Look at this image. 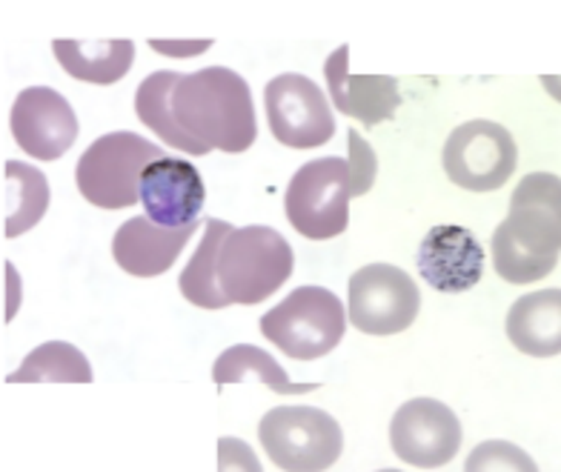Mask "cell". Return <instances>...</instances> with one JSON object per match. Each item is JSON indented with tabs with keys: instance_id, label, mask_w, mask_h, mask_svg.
Masks as SVG:
<instances>
[{
	"instance_id": "cell-18",
	"label": "cell",
	"mask_w": 561,
	"mask_h": 472,
	"mask_svg": "<svg viewBox=\"0 0 561 472\" xmlns=\"http://www.w3.org/2000/svg\"><path fill=\"white\" fill-rule=\"evenodd\" d=\"M53 53L64 72L75 81L110 87L118 83L135 60L133 41H55Z\"/></svg>"
},
{
	"instance_id": "cell-23",
	"label": "cell",
	"mask_w": 561,
	"mask_h": 472,
	"mask_svg": "<svg viewBox=\"0 0 561 472\" xmlns=\"http://www.w3.org/2000/svg\"><path fill=\"white\" fill-rule=\"evenodd\" d=\"M92 367L87 355L67 341H46L23 358L15 372H9L7 384H92Z\"/></svg>"
},
{
	"instance_id": "cell-21",
	"label": "cell",
	"mask_w": 561,
	"mask_h": 472,
	"mask_svg": "<svg viewBox=\"0 0 561 472\" xmlns=\"http://www.w3.org/2000/svg\"><path fill=\"white\" fill-rule=\"evenodd\" d=\"M236 227H229L227 221L218 218H207L204 221V238H201L198 250H195L193 261L184 266V273L178 278L181 292L193 307L201 310H224L229 307L227 296L221 292V280H218V255H221L224 238Z\"/></svg>"
},
{
	"instance_id": "cell-14",
	"label": "cell",
	"mask_w": 561,
	"mask_h": 472,
	"mask_svg": "<svg viewBox=\"0 0 561 472\" xmlns=\"http://www.w3.org/2000/svg\"><path fill=\"white\" fill-rule=\"evenodd\" d=\"M204 181L201 172L184 158H158L140 175V204L149 221L161 227H190L198 223L204 209Z\"/></svg>"
},
{
	"instance_id": "cell-19",
	"label": "cell",
	"mask_w": 561,
	"mask_h": 472,
	"mask_svg": "<svg viewBox=\"0 0 561 472\" xmlns=\"http://www.w3.org/2000/svg\"><path fill=\"white\" fill-rule=\"evenodd\" d=\"M49 207V184L41 170L30 163H3V238H21L30 232Z\"/></svg>"
},
{
	"instance_id": "cell-20",
	"label": "cell",
	"mask_w": 561,
	"mask_h": 472,
	"mask_svg": "<svg viewBox=\"0 0 561 472\" xmlns=\"http://www.w3.org/2000/svg\"><path fill=\"white\" fill-rule=\"evenodd\" d=\"M178 81H181V74L170 72V69H161V72L144 78L138 92H135V112H138L140 124H147L167 147L181 149L186 156H207L209 149L190 138L172 115V89Z\"/></svg>"
},
{
	"instance_id": "cell-6",
	"label": "cell",
	"mask_w": 561,
	"mask_h": 472,
	"mask_svg": "<svg viewBox=\"0 0 561 472\" xmlns=\"http://www.w3.org/2000/svg\"><path fill=\"white\" fill-rule=\"evenodd\" d=\"M259 441L278 470H330L344 450L339 421L318 406H275L261 418Z\"/></svg>"
},
{
	"instance_id": "cell-16",
	"label": "cell",
	"mask_w": 561,
	"mask_h": 472,
	"mask_svg": "<svg viewBox=\"0 0 561 472\" xmlns=\"http://www.w3.org/2000/svg\"><path fill=\"white\" fill-rule=\"evenodd\" d=\"M195 227L198 223H190V227H161V223L149 221L147 215L129 218L115 232L112 258L118 261L124 273L135 275V278H156V275L172 269L186 241L195 235Z\"/></svg>"
},
{
	"instance_id": "cell-11",
	"label": "cell",
	"mask_w": 561,
	"mask_h": 472,
	"mask_svg": "<svg viewBox=\"0 0 561 472\" xmlns=\"http://www.w3.org/2000/svg\"><path fill=\"white\" fill-rule=\"evenodd\" d=\"M392 452L410 467L436 470L461 447V421L436 399H413L399 406L390 424Z\"/></svg>"
},
{
	"instance_id": "cell-3",
	"label": "cell",
	"mask_w": 561,
	"mask_h": 472,
	"mask_svg": "<svg viewBox=\"0 0 561 472\" xmlns=\"http://www.w3.org/2000/svg\"><path fill=\"white\" fill-rule=\"evenodd\" d=\"M293 246L273 227L232 229L218 255V280L229 303L252 307L278 292L293 275Z\"/></svg>"
},
{
	"instance_id": "cell-26",
	"label": "cell",
	"mask_w": 561,
	"mask_h": 472,
	"mask_svg": "<svg viewBox=\"0 0 561 472\" xmlns=\"http://www.w3.org/2000/svg\"><path fill=\"white\" fill-rule=\"evenodd\" d=\"M152 46H156L158 53H170V55H175V58H193V55L209 49V41H198V44H178V41H172V44H163V41H152Z\"/></svg>"
},
{
	"instance_id": "cell-17",
	"label": "cell",
	"mask_w": 561,
	"mask_h": 472,
	"mask_svg": "<svg viewBox=\"0 0 561 472\" xmlns=\"http://www.w3.org/2000/svg\"><path fill=\"white\" fill-rule=\"evenodd\" d=\"M507 338L530 358L561 355V289H539L518 298L507 312Z\"/></svg>"
},
{
	"instance_id": "cell-25",
	"label": "cell",
	"mask_w": 561,
	"mask_h": 472,
	"mask_svg": "<svg viewBox=\"0 0 561 472\" xmlns=\"http://www.w3.org/2000/svg\"><path fill=\"white\" fill-rule=\"evenodd\" d=\"M347 140H350V177H353V195L358 198V195L367 193L369 186H373V181H376L378 163H376V156H373V149L367 147V140L355 133V129H350Z\"/></svg>"
},
{
	"instance_id": "cell-9",
	"label": "cell",
	"mask_w": 561,
	"mask_h": 472,
	"mask_svg": "<svg viewBox=\"0 0 561 472\" xmlns=\"http://www.w3.org/2000/svg\"><path fill=\"white\" fill-rule=\"evenodd\" d=\"M350 321L364 335H399L419 315L415 280L392 264H369L350 278Z\"/></svg>"
},
{
	"instance_id": "cell-24",
	"label": "cell",
	"mask_w": 561,
	"mask_h": 472,
	"mask_svg": "<svg viewBox=\"0 0 561 472\" xmlns=\"http://www.w3.org/2000/svg\"><path fill=\"white\" fill-rule=\"evenodd\" d=\"M465 470L467 472H481V470L533 472V470H539V467H536V461H533L525 450H518L516 444L484 441L481 447H476L473 456L467 458Z\"/></svg>"
},
{
	"instance_id": "cell-12",
	"label": "cell",
	"mask_w": 561,
	"mask_h": 472,
	"mask_svg": "<svg viewBox=\"0 0 561 472\" xmlns=\"http://www.w3.org/2000/svg\"><path fill=\"white\" fill-rule=\"evenodd\" d=\"M12 135L18 147L37 161H58L78 138V118L69 101L49 87L23 89L12 104Z\"/></svg>"
},
{
	"instance_id": "cell-8",
	"label": "cell",
	"mask_w": 561,
	"mask_h": 472,
	"mask_svg": "<svg viewBox=\"0 0 561 472\" xmlns=\"http://www.w3.org/2000/svg\"><path fill=\"white\" fill-rule=\"evenodd\" d=\"M444 172L453 184L470 193L502 189L516 172L518 147L513 135L495 120H467L444 143Z\"/></svg>"
},
{
	"instance_id": "cell-7",
	"label": "cell",
	"mask_w": 561,
	"mask_h": 472,
	"mask_svg": "<svg viewBox=\"0 0 561 472\" xmlns=\"http://www.w3.org/2000/svg\"><path fill=\"white\" fill-rule=\"evenodd\" d=\"M353 177L344 158H318L304 163L284 195V209L296 232L310 241H330L350 223Z\"/></svg>"
},
{
	"instance_id": "cell-2",
	"label": "cell",
	"mask_w": 561,
	"mask_h": 472,
	"mask_svg": "<svg viewBox=\"0 0 561 472\" xmlns=\"http://www.w3.org/2000/svg\"><path fill=\"white\" fill-rule=\"evenodd\" d=\"M172 115L190 138L213 152L229 156L247 152L255 143V104L250 87L227 67H207L201 72L181 74L172 89Z\"/></svg>"
},
{
	"instance_id": "cell-27",
	"label": "cell",
	"mask_w": 561,
	"mask_h": 472,
	"mask_svg": "<svg viewBox=\"0 0 561 472\" xmlns=\"http://www.w3.org/2000/svg\"><path fill=\"white\" fill-rule=\"evenodd\" d=\"M541 87L550 92V97H553V101H559L561 104V78L559 74H545V78H541Z\"/></svg>"
},
{
	"instance_id": "cell-13",
	"label": "cell",
	"mask_w": 561,
	"mask_h": 472,
	"mask_svg": "<svg viewBox=\"0 0 561 472\" xmlns=\"http://www.w3.org/2000/svg\"><path fill=\"white\" fill-rule=\"evenodd\" d=\"M415 264L430 287L458 296L473 289L484 275V246L470 229L442 223L424 235Z\"/></svg>"
},
{
	"instance_id": "cell-5",
	"label": "cell",
	"mask_w": 561,
	"mask_h": 472,
	"mask_svg": "<svg viewBox=\"0 0 561 472\" xmlns=\"http://www.w3.org/2000/svg\"><path fill=\"white\" fill-rule=\"evenodd\" d=\"M158 158H167V152L152 140L135 133H110L83 152L75 166V184L89 204L101 209L135 207L140 175Z\"/></svg>"
},
{
	"instance_id": "cell-10",
	"label": "cell",
	"mask_w": 561,
	"mask_h": 472,
	"mask_svg": "<svg viewBox=\"0 0 561 472\" xmlns=\"http://www.w3.org/2000/svg\"><path fill=\"white\" fill-rule=\"evenodd\" d=\"M266 120L275 140L289 149L324 147L335 135V120L330 101L304 74H278L264 89Z\"/></svg>"
},
{
	"instance_id": "cell-1",
	"label": "cell",
	"mask_w": 561,
	"mask_h": 472,
	"mask_svg": "<svg viewBox=\"0 0 561 472\" xmlns=\"http://www.w3.org/2000/svg\"><path fill=\"white\" fill-rule=\"evenodd\" d=\"M561 177L530 172L510 198V215L493 232V266L507 284H536L559 264Z\"/></svg>"
},
{
	"instance_id": "cell-22",
	"label": "cell",
	"mask_w": 561,
	"mask_h": 472,
	"mask_svg": "<svg viewBox=\"0 0 561 472\" xmlns=\"http://www.w3.org/2000/svg\"><path fill=\"white\" fill-rule=\"evenodd\" d=\"M247 378H255L259 384L270 387L275 395H304V392L318 390V384H293L273 355L259 349L255 344H236V347L224 349L218 361L213 364V381L218 384V390L227 384H241Z\"/></svg>"
},
{
	"instance_id": "cell-4",
	"label": "cell",
	"mask_w": 561,
	"mask_h": 472,
	"mask_svg": "<svg viewBox=\"0 0 561 472\" xmlns=\"http://www.w3.org/2000/svg\"><path fill=\"white\" fill-rule=\"evenodd\" d=\"M261 333L287 358L316 361L333 353L347 333L344 303L324 287H298L261 318Z\"/></svg>"
},
{
	"instance_id": "cell-15",
	"label": "cell",
	"mask_w": 561,
	"mask_h": 472,
	"mask_svg": "<svg viewBox=\"0 0 561 472\" xmlns=\"http://www.w3.org/2000/svg\"><path fill=\"white\" fill-rule=\"evenodd\" d=\"M347 67L350 46L341 44L324 64V78L335 110L367 126L390 120L401 104L399 81L390 74H355L353 78Z\"/></svg>"
}]
</instances>
